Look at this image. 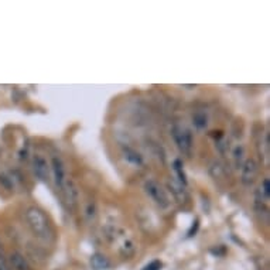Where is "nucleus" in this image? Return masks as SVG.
<instances>
[{
	"mask_svg": "<svg viewBox=\"0 0 270 270\" xmlns=\"http://www.w3.org/2000/svg\"><path fill=\"white\" fill-rule=\"evenodd\" d=\"M26 221L31 229V232L37 236L38 239H43L50 242L54 238L53 228L50 225L48 218L45 216L43 211L37 207H30L26 211Z\"/></svg>",
	"mask_w": 270,
	"mask_h": 270,
	"instance_id": "nucleus-1",
	"label": "nucleus"
},
{
	"mask_svg": "<svg viewBox=\"0 0 270 270\" xmlns=\"http://www.w3.org/2000/svg\"><path fill=\"white\" fill-rule=\"evenodd\" d=\"M171 136L181 153L187 154V156L191 154L194 139H192V133L190 129H187L184 126H180V125H174L171 129Z\"/></svg>",
	"mask_w": 270,
	"mask_h": 270,
	"instance_id": "nucleus-2",
	"label": "nucleus"
},
{
	"mask_svg": "<svg viewBox=\"0 0 270 270\" xmlns=\"http://www.w3.org/2000/svg\"><path fill=\"white\" fill-rule=\"evenodd\" d=\"M144 192L148 194L152 201H154V204L159 205L160 208H167L170 205V200L167 197L166 190H163V187L157 181L148 180L144 183Z\"/></svg>",
	"mask_w": 270,
	"mask_h": 270,
	"instance_id": "nucleus-3",
	"label": "nucleus"
},
{
	"mask_svg": "<svg viewBox=\"0 0 270 270\" xmlns=\"http://www.w3.org/2000/svg\"><path fill=\"white\" fill-rule=\"evenodd\" d=\"M33 171L36 174V177L43 181V183H48L50 181V166L47 160L43 156L36 154L33 159Z\"/></svg>",
	"mask_w": 270,
	"mask_h": 270,
	"instance_id": "nucleus-4",
	"label": "nucleus"
},
{
	"mask_svg": "<svg viewBox=\"0 0 270 270\" xmlns=\"http://www.w3.org/2000/svg\"><path fill=\"white\" fill-rule=\"evenodd\" d=\"M258 164L253 159L246 160L242 166V176H240V180L245 185H251L255 183V180L258 177Z\"/></svg>",
	"mask_w": 270,
	"mask_h": 270,
	"instance_id": "nucleus-5",
	"label": "nucleus"
},
{
	"mask_svg": "<svg viewBox=\"0 0 270 270\" xmlns=\"http://www.w3.org/2000/svg\"><path fill=\"white\" fill-rule=\"evenodd\" d=\"M51 168H53V174H54V181H56L57 187H62L65 184V167L60 157H53L51 160Z\"/></svg>",
	"mask_w": 270,
	"mask_h": 270,
	"instance_id": "nucleus-6",
	"label": "nucleus"
},
{
	"mask_svg": "<svg viewBox=\"0 0 270 270\" xmlns=\"http://www.w3.org/2000/svg\"><path fill=\"white\" fill-rule=\"evenodd\" d=\"M9 260H10V264H12V267L14 270H31L27 259L19 252H13Z\"/></svg>",
	"mask_w": 270,
	"mask_h": 270,
	"instance_id": "nucleus-7",
	"label": "nucleus"
},
{
	"mask_svg": "<svg viewBox=\"0 0 270 270\" xmlns=\"http://www.w3.org/2000/svg\"><path fill=\"white\" fill-rule=\"evenodd\" d=\"M109 266H111L109 259L102 253H95L91 256V267L93 270H106L109 269Z\"/></svg>",
	"mask_w": 270,
	"mask_h": 270,
	"instance_id": "nucleus-8",
	"label": "nucleus"
},
{
	"mask_svg": "<svg viewBox=\"0 0 270 270\" xmlns=\"http://www.w3.org/2000/svg\"><path fill=\"white\" fill-rule=\"evenodd\" d=\"M123 159L126 160L129 164H132V166L139 167L143 164V157H141L140 154L137 153L136 150H133V149L130 148L123 149Z\"/></svg>",
	"mask_w": 270,
	"mask_h": 270,
	"instance_id": "nucleus-9",
	"label": "nucleus"
},
{
	"mask_svg": "<svg viewBox=\"0 0 270 270\" xmlns=\"http://www.w3.org/2000/svg\"><path fill=\"white\" fill-rule=\"evenodd\" d=\"M62 191L65 192V198H67V203L69 205H72L74 207L75 204H77V195H78V192H77V188H75V185L72 181H65V184L62 187Z\"/></svg>",
	"mask_w": 270,
	"mask_h": 270,
	"instance_id": "nucleus-10",
	"label": "nucleus"
},
{
	"mask_svg": "<svg viewBox=\"0 0 270 270\" xmlns=\"http://www.w3.org/2000/svg\"><path fill=\"white\" fill-rule=\"evenodd\" d=\"M168 187H170V191L174 194V197L177 198L178 201H184L185 197H187L184 190V185L180 184V183L176 181V180H171V181H168Z\"/></svg>",
	"mask_w": 270,
	"mask_h": 270,
	"instance_id": "nucleus-11",
	"label": "nucleus"
},
{
	"mask_svg": "<svg viewBox=\"0 0 270 270\" xmlns=\"http://www.w3.org/2000/svg\"><path fill=\"white\" fill-rule=\"evenodd\" d=\"M173 170L176 173V178H177V181L180 184H183L185 187L187 185V176H185L184 168H183V163H181V160H174V163H173Z\"/></svg>",
	"mask_w": 270,
	"mask_h": 270,
	"instance_id": "nucleus-12",
	"label": "nucleus"
},
{
	"mask_svg": "<svg viewBox=\"0 0 270 270\" xmlns=\"http://www.w3.org/2000/svg\"><path fill=\"white\" fill-rule=\"evenodd\" d=\"M192 122H194V126H195L197 129H205L207 126H208V119H207V116H205V113H203V112H198V113H195L194 115V117H192Z\"/></svg>",
	"mask_w": 270,
	"mask_h": 270,
	"instance_id": "nucleus-13",
	"label": "nucleus"
},
{
	"mask_svg": "<svg viewBox=\"0 0 270 270\" xmlns=\"http://www.w3.org/2000/svg\"><path fill=\"white\" fill-rule=\"evenodd\" d=\"M269 195H270V185H269V178H264L262 181V185L258 191V197H262L260 201H269Z\"/></svg>",
	"mask_w": 270,
	"mask_h": 270,
	"instance_id": "nucleus-14",
	"label": "nucleus"
},
{
	"mask_svg": "<svg viewBox=\"0 0 270 270\" xmlns=\"http://www.w3.org/2000/svg\"><path fill=\"white\" fill-rule=\"evenodd\" d=\"M243 152H245V149L243 146H236L235 150H233V159H235V164L236 167L242 166V157H243Z\"/></svg>",
	"mask_w": 270,
	"mask_h": 270,
	"instance_id": "nucleus-15",
	"label": "nucleus"
},
{
	"mask_svg": "<svg viewBox=\"0 0 270 270\" xmlns=\"http://www.w3.org/2000/svg\"><path fill=\"white\" fill-rule=\"evenodd\" d=\"M133 252H135V246H133V242H130V240L125 242V245H123V249H122L123 256H125V258H128V256H130Z\"/></svg>",
	"mask_w": 270,
	"mask_h": 270,
	"instance_id": "nucleus-16",
	"label": "nucleus"
},
{
	"mask_svg": "<svg viewBox=\"0 0 270 270\" xmlns=\"http://www.w3.org/2000/svg\"><path fill=\"white\" fill-rule=\"evenodd\" d=\"M163 267V263L160 262V260H153V262H150L149 264H146L143 270H161Z\"/></svg>",
	"mask_w": 270,
	"mask_h": 270,
	"instance_id": "nucleus-17",
	"label": "nucleus"
},
{
	"mask_svg": "<svg viewBox=\"0 0 270 270\" xmlns=\"http://www.w3.org/2000/svg\"><path fill=\"white\" fill-rule=\"evenodd\" d=\"M198 228H200V221L198 219H195V221L192 222V227L190 228V231H188V238H191V236H194L197 233V231H198Z\"/></svg>",
	"mask_w": 270,
	"mask_h": 270,
	"instance_id": "nucleus-18",
	"label": "nucleus"
},
{
	"mask_svg": "<svg viewBox=\"0 0 270 270\" xmlns=\"http://www.w3.org/2000/svg\"><path fill=\"white\" fill-rule=\"evenodd\" d=\"M0 270H10L9 269V266H7L5 258H0Z\"/></svg>",
	"mask_w": 270,
	"mask_h": 270,
	"instance_id": "nucleus-19",
	"label": "nucleus"
}]
</instances>
